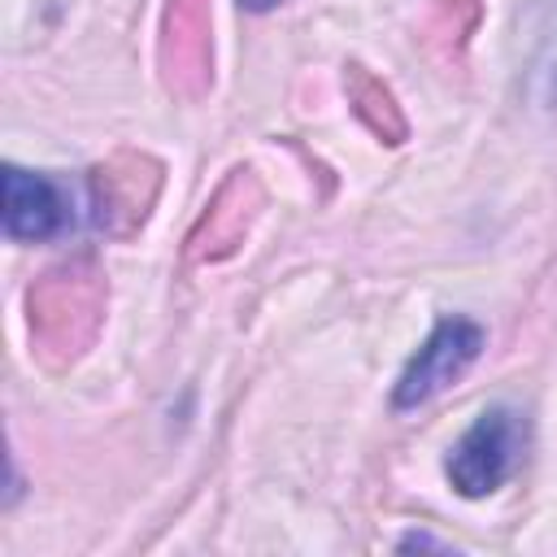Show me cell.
Instances as JSON below:
<instances>
[{
    "label": "cell",
    "mask_w": 557,
    "mask_h": 557,
    "mask_svg": "<svg viewBox=\"0 0 557 557\" xmlns=\"http://www.w3.org/2000/svg\"><path fill=\"white\" fill-rule=\"evenodd\" d=\"M527 440H531L527 413H518L509 405H496V409L479 413V422L448 448V461H444L448 483L470 500L496 492L522 466Z\"/></svg>",
    "instance_id": "1"
},
{
    "label": "cell",
    "mask_w": 557,
    "mask_h": 557,
    "mask_svg": "<svg viewBox=\"0 0 557 557\" xmlns=\"http://www.w3.org/2000/svg\"><path fill=\"white\" fill-rule=\"evenodd\" d=\"M483 352V326L470 322V318H444L426 344L409 357L405 374L396 379V392H392V405L396 409H418L426 405L431 396H440L448 383H457L474 357Z\"/></svg>",
    "instance_id": "2"
},
{
    "label": "cell",
    "mask_w": 557,
    "mask_h": 557,
    "mask_svg": "<svg viewBox=\"0 0 557 557\" xmlns=\"http://www.w3.org/2000/svg\"><path fill=\"white\" fill-rule=\"evenodd\" d=\"M70 231V196L57 178L4 165V235L9 239H57Z\"/></svg>",
    "instance_id": "3"
},
{
    "label": "cell",
    "mask_w": 557,
    "mask_h": 557,
    "mask_svg": "<svg viewBox=\"0 0 557 557\" xmlns=\"http://www.w3.org/2000/svg\"><path fill=\"white\" fill-rule=\"evenodd\" d=\"M244 9H252V13H265V9H274V4H283V0H239Z\"/></svg>",
    "instance_id": "4"
}]
</instances>
